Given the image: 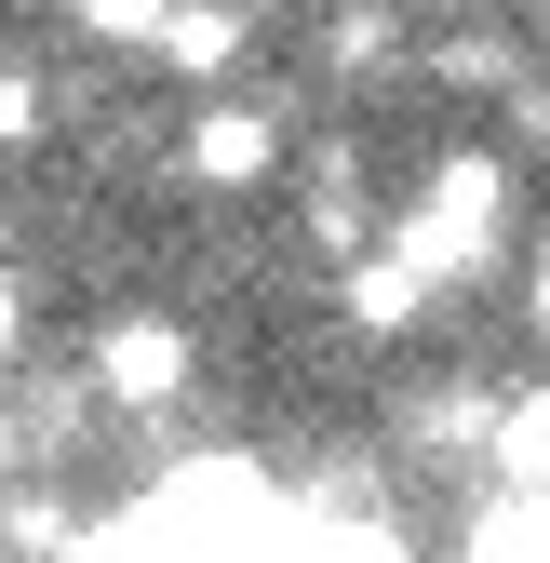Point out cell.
Masks as SVG:
<instances>
[{
	"mask_svg": "<svg viewBox=\"0 0 550 563\" xmlns=\"http://www.w3.org/2000/svg\"><path fill=\"white\" fill-rule=\"evenodd\" d=\"M484 456H497V483H524V497H550V389L497 402V430H484Z\"/></svg>",
	"mask_w": 550,
	"mask_h": 563,
	"instance_id": "5",
	"label": "cell"
},
{
	"mask_svg": "<svg viewBox=\"0 0 550 563\" xmlns=\"http://www.w3.org/2000/svg\"><path fill=\"white\" fill-rule=\"evenodd\" d=\"M41 134H54V81H41L28 54H0V162H28Z\"/></svg>",
	"mask_w": 550,
	"mask_h": 563,
	"instance_id": "8",
	"label": "cell"
},
{
	"mask_svg": "<svg viewBox=\"0 0 550 563\" xmlns=\"http://www.w3.org/2000/svg\"><path fill=\"white\" fill-rule=\"evenodd\" d=\"M14 349H28V296H14V268H0V376H14Z\"/></svg>",
	"mask_w": 550,
	"mask_h": 563,
	"instance_id": "11",
	"label": "cell"
},
{
	"mask_svg": "<svg viewBox=\"0 0 550 563\" xmlns=\"http://www.w3.org/2000/svg\"><path fill=\"white\" fill-rule=\"evenodd\" d=\"M188 376H201V349H188V322H162V309H134V322H108L95 335V389L108 402H188Z\"/></svg>",
	"mask_w": 550,
	"mask_h": 563,
	"instance_id": "2",
	"label": "cell"
},
{
	"mask_svg": "<svg viewBox=\"0 0 550 563\" xmlns=\"http://www.w3.org/2000/svg\"><path fill=\"white\" fill-rule=\"evenodd\" d=\"M537 335H550V268H537Z\"/></svg>",
	"mask_w": 550,
	"mask_h": 563,
	"instance_id": "13",
	"label": "cell"
},
{
	"mask_svg": "<svg viewBox=\"0 0 550 563\" xmlns=\"http://www.w3.org/2000/svg\"><path fill=\"white\" fill-rule=\"evenodd\" d=\"M67 27H81V41H108V54H162L175 0H67Z\"/></svg>",
	"mask_w": 550,
	"mask_h": 563,
	"instance_id": "7",
	"label": "cell"
},
{
	"mask_svg": "<svg viewBox=\"0 0 550 563\" xmlns=\"http://www.w3.org/2000/svg\"><path fill=\"white\" fill-rule=\"evenodd\" d=\"M242 0H175V27H162V54L148 67H175V81H229V67H242Z\"/></svg>",
	"mask_w": 550,
	"mask_h": 563,
	"instance_id": "4",
	"label": "cell"
},
{
	"mask_svg": "<svg viewBox=\"0 0 550 563\" xmlns=\"http://www.w3.org/2000/svg\"><path fill=\"white\" fill-rule=\"evenodd\" d=\"M417 296H430V282H417V268H403L389 242H376V255L350 268V322H363V335H403V322H417Z\"/></svg>",
	"mask_w": 550,
	"mask_h": 563,
	"instance_id": "6",
	"label": "cell"
},
{
	"mask_svg": "<svg viewBox=\"0 0 550 563\" xmlns=\"http://www.w3.org/2000/svg\"><path fill=\"white\" fill-rule=\"evenodd\" d=\"M497 229H510V175H497L484 148H457V162L430 175V201H417V216L389 229V255L417 268V282H470V268H484V242H497Z\"/></svg>",
	"mask_w": 550,
	"mask_h": 563,
	"instance_id": "1",
	"label": "cell"
},
{
	"mask_svg": "<svg viewBox=\"0 0 550 563\" xmlns=\"http://www.w3.org/2000/svg\"><path fill=\"white\" fill-rule=\"evenodd\" d=\"M443 81H510V54H497L484 27H457V41H443Z\"/></svg>",
	"mask_w": 550,
	"mask_h": 563,
	"instance_id": "10",
	"label": "cell"
},
{
	"mask_svg": "<svg viewBox=\"0 0 550 563\" xmlns=\"http://www.w3.org/2000/svg\"><path fill=\"white\" fill-rule=\"evenodd\" d=\"M242 14H255V0H242Z\"/></svg>",
	"mask_w": 550,
	"mask_h": 563,
	"instance_id": "14",
	"label": "cell"
},
{
	"mask_svg": "<svg viewBox=\"0 0 550 563\" xmlns=\"http://www.w3.org/2000/svg\"><path fill=\"white\" fill-rule=\"evenodd\" d=\"M201 188H255L268 162H283V121H268V108H201L188 121V148H175Z\"/></svg>",
	"mask_w": 550,
	"mask_h": 563,
	"instance_id": "3",
	"label": "cell"
},
{
	"mask_svg": "<svg viewBox=\"0 0 550 563\" xmlns=\"http://www.w3.org/2000/svg\"><path fill=\"white\" fill-rule=\"evenodd\" d=\"M322 54H336V67H350V81H376V67L403 54V27L376 14V0H350V14H336V41H322Z\"/></svg>",
	"mask_w": 550,
	"mask_h": 563,
	"instance_id": "9",
	"label": "cell"
},
{
	"mask_svg": "<svg viewBox=\"0 0 550 563\" xmlns=\"http://www.w3.org/2000/svg\"><path fill=\"white\" fill-rule=\"evenodd\" d=\"M14 470H28V430H14V402H0V497H14Z\"/></svg>",
	"mask_w": 550,
	"mask_h": 563,
	"instance_id": "12",
	"label": "cell"
},
{
	"mask_svg": "<svg viewBox=\"0 0 550 563\" xmlns=\"http://www.w3.org/2000/svg\"><path fill=\"white\" fill-rule=\"evenodd\" d=\"M0 563H14V550H0Z\"/></svg>",
	"mask_w": 550,
	"mask_h": 563,
	"instance_id": "15",
	"label": "cell"
}]
</instances>
